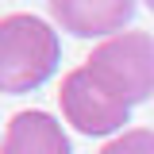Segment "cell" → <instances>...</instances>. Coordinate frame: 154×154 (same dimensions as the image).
<instances>
[{
    "mask_svg": "<svg viewBox=\"0 0 154 154\" xmlns=\"http://www.w3.org/2000/svg\"><path fill=\"white\" fill-rule=\"evenodd\" d=\"M62 62L58 31L31 12L0 19V93L19 96L46 85Z\"/></svg>",
    "mask_w": 154,
    "mask_h": 154,
    "instance_id": "cell-1",
    "label": "cell"
},
{
    "mask_svg": "<svg viewBox=\"0 0 154 154\" xmlns=\"http://www.w3.org/2000/svg\"><path fill=\"white\" fill-rule=\"evenodd\" d=\"M85 69L119 104H143L154 93V35L123 31L112 35L85 58Z\"/></svg>",
    "mask_w": 154,
    "mask_h": 154,
    "instance_id": "cell-2",
    "label": "cell"
},
{
    "mask_svg": "<svg viewBox=\"0 0 154 154\" xmlns=\"http://www.w3.org/2000/svg\"><path fill=\"white\" fill-rule=\"evenodd\" d=\"M58 100H62V116L81 135H112L127 123V112H131L127 104H119V100H112L104 93L85 66H77V69H69L62 77Z\"/></svg>",
    "mask_w": 154,
    "mask_h": 154,
    "instance_id": "cell-3",
    "label": "cell"
},
{
    "mask_svg": "<svg viewBox=\"0 0 154 154\" xmlns=\"http://www.w3.org/2000/svg\"><path fill=\"white\" fill-rule=\"evenodd\" d=\"M46 4L54 23L77 38L123 35V27L135 16V0H46Z\"/></svg>",
    "mask_w": 154,
    "mask_h": 154,
    "instance_id": "cell-4",
    "label": "cell"
},
{
    "mask_svg": "<svg viewBox=\"0 0 154 154\" xmlns=\"http://www.w3.org/2000/svg\"><path fill=\"white\" fill-rule=\"evenodd\" d=\"M0 154H73V150L54 116L31 108V112H16L8 119Z\"/></svg>",
    "mask_w": 154,
    "mask_h": 154,
    "instance_id": "cell-5",
    "label": "cell"
},
{
    "mask_svg": "<svg viewBox=\"0 0 154 154\" xmlns=\"http://www.w3.org/2000/svg\"><path fill=\"white\" fill-rule=\"evenodd\" d=\"M100 154H154V131L150 127H131V131L116 135Z\"/></svg>",
    "mask_w": 154,
    "mask_h": 154,
    "instance_id": "cell-6",
    "label": "cell"
},
{
    "mask_svg": "<svg viewBox=\"0 0 154 154\" xmlns=\"http://www.w3.org/2000/svg\"><path fill=\"white\" fill-rule=\"evenodd\" d=\"M146 8H150V12H154V0H146Z\"/></svg>",
    "mask_w": 154,
    "mask_h": 154,
    "instance_id": "cell-7",
    "label": "cell"
}]
</instances>
